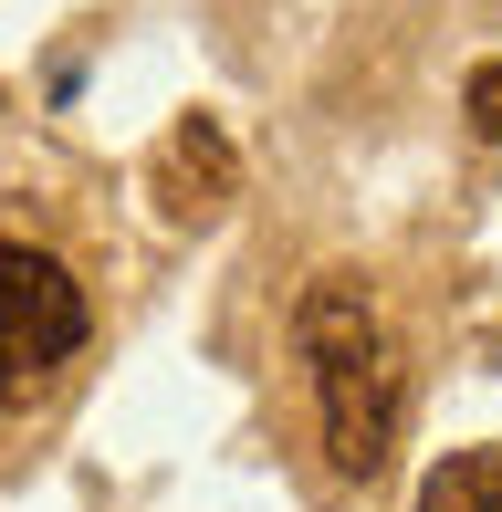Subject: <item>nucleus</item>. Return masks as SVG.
Here are the masks:
<instances>
[{
  "mask_svg": "<svg viewBox=\"0 0 502 512\" xmlns=\"http://www.w3.org/2000/svg\"><path fill=\"white\" fill-rule=\"evenodd\" d=\"M293 345L314 366V408H325V450L346 481H377L398 460V418H408V366L398 335H387L377 293L356 272H325V283L293 304Z\"/></svg>",
  "mask_w": 502,
  "mask_h": 512,
  "instance_id": "nucleus-1",
  "label": "nucleus"
},
{
  "mask_svg": "<svg viewBox=\"0 0 502 512\" xmlns=\"http://www.w3.org/2000/svg\"><path fill=\"white\" fill-rule=\"evenodd\" d=\"M84 345V293L53 251L0 241V408H21L63 356Z\"/></svg>",
  "mask_w": 502,
  "mask_h": 512,
  "instance_id": "nucleus-2",
  "label": "nucleus"
},
{
  "mask_svg": "<svg viewBox=\"0 0 502 512\" xmlns=\"http://www.w3.org/2000/svg\"><path fill=\"white\" fill-rule=\"evenodd\" d=\"M157 189H168V220H210V209L231 199V136H220L210 115H189V126L168 136V157H157Z\"/></svg>",
  "mask_w": 502,
  "mask_h": 512,
  "instance_id": "nucleus-3",
  "label": "nucleus"
},
{
  "mask_svg": "<svg viewBox=\"0 0 502 512\" xmlns=\"http://www.w3.org/2000/svg\"><path fill=\"white\" fill-rule=\"evenodd\" d=\"M419 512H502V450H450L419 481Z\"/></svg>",
  "mask_w": 502,
  "mask_h": 512,
  "instance_id": "nucleus-4",
  "label": "nucleus"
},
{
  "mask_svg": "<svg viewBox=\"0 0 502 512\" xmlns=\"http://www.w3.org/2000/svg\"><path fill=\"white\" fill-rule=\"evenodd\" d=\"M471 136H502V63H482V74H471Z\"/></svg>",
  "mask_w": 502,
  "mask_h": 512,
  "instance_id": "nucleus-5",
  "label": "nucleus"
}]
</instances>
